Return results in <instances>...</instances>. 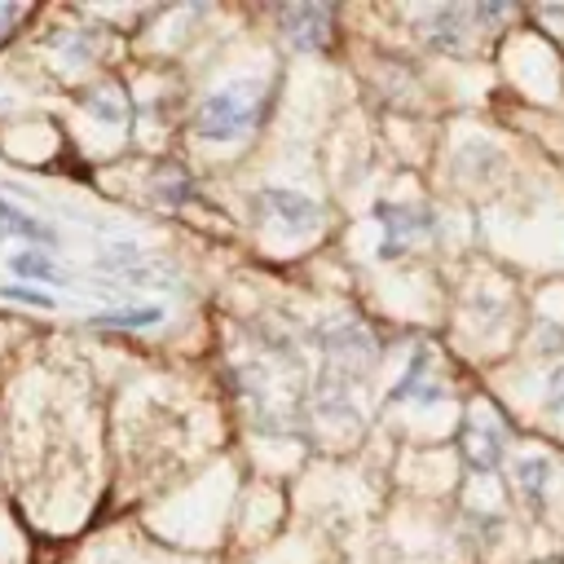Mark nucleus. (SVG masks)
I'll use <instances>...</instances> for the list:
<instances>
[{
  "instance_id": "1",
  "label": "nucleus",
  "mask_w": 564,
  "mask_h": 564,
  "mask_svg": "<svg viewBox=\"0 0 564 564\" xmlns=\"http://www.w3.org/2000/svg\"><path fill=\"white\" fill-rule=\"evenodd\" d=\"M260 97H264L260 84H229V88L212 93V97L198 106V137H207V141H229V137L247 132L251 119L260 115Z\"/></svg>"
},
{
  "instance_id": "2",
  "label": "nucleus",
  "mask_w": 564,
  "mask_h": 564,
  "mask_svg": "<svg viewBox=\"0 0 564 564\" xmlns=\"http://www.w3.org/2000/svg\"><path fill=\"white\" fill-rule=\"evenodd\" d=\"M260 203L273 207V216H278L282 225H291V229H313V225H317V207H313L304 194H295V189H264Z\"/></svg>"
},
{
  "instance_id": "3",
  "label": "nucleus",
  "mask_w": 564,
  "mask_h": 564,
  "mask_svg": "<svg viewBox=\"0 0 564 564\" xmlns=\"http://www.w3.org/2000/svg\"><path fill=\"white\" fill-rule=\"evenodd\" d=\"M163 322V308L159 304H145V308H115V313H97L93 326H123V330H145V326H159Z\"/></svg>"
},
{
  "instance_id": "4",
  "label": "nucleus",
  "mask_w": 564,
  "mask_h": 564,
  "mask_svg": "<svg viewBox=\"0 0 564 564\" xmlns=\"http://www.w3.org/2000/svg\"><path fill=\"white\" fill-rule=\"evenodd\" d=\"M0 229H13V234H22V238H40V242H48V238H53V229H48V225H40V220L22 216V212H18V207H9L4 198H0Z\"/></svg>"
},
{
  "instance_id": "5",
  "label": "nucleus",
  "mask_w": 564,
  "mask_h": 564,
  "mask_svg": "<svg viewBox=\"0 0 564 564\" xmlns=\"http://www.w3.org/2000/svg\"><path fill=\"white\" fill-rule=\"evenodd\" d=\"M9 269H13L18 278H40V282H57V269H53V260H44L40 251H18V256H9Z\"/></svg>"
},
{
  "instance_id": "6",
  "label": "nucleus",
  "mask_w": 564,
  "mask_h": 564,
  "mask_svg": "<svg viewBox=\"0 0 564 564\" xmlns=\"http://www.w3.org/2000/svg\"><path fill=\"white\" fill-rule=\"evenodd\" d=\"M4 300H22V304H35V308H48L53 304V295L31 291V286H4Z\"/></svg>"
},
{
  "instance_id": "7",
  "label": "nucleus",
  "mask_w": 564,
  "mask_h": 564,
  "mask_svg": "<svg viewBox=\"0 0 564 564\" xmlns=\"http://www.w3.org/2000/svg\"><path fill=\"white\" fill-rule=\"evenodd\" d=\"M18 13H22L18 4H0V35H4V26H9V22H18Z\"/></svg>"
}]
</instances>
